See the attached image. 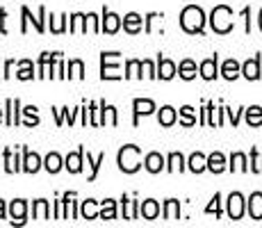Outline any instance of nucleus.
I'll list each match as a JSON object with an SVG mask.
<instances>
[{
    "label": "nucleus",
    "instance_id": "a211bd4d",
    "mask_svg": "<svg viewBox=\"0 0 262 228\" xmlns=\"http://www.w3.org/2000/svg\"><path fill=\"white\" fill-rule=\"evenodd\" d=\"M142 25H144L142 14L128 12V14L123 16V30H125L128 34H139V32H142Z\"/></svg>",
    "mask_w": 262,
    "mask_h": 228
},
{
    "label": "nucleus",
    "instance_id": "bf43d9fd",
    "mask_svg": "<svg viewBox=\"0 0 262 228\" xmlns=\"http://www.w3.org/2000/svg\"><path fill=\"white\" fill-rule=\"evenodd\" d=\"M258 25H260V30H262V9H260V14H258Z\"/></svg>",
    "mask_w": 262,
    "mask_h": 228
},
{
    "label": "nucleus",
    "instance_id": "58836bf2",
    "mask_svg": "<svg viewBox=\"0 0 262 228\" xmlns=\"http://www.w3.org/2000/svg\"><path fill=\"white\" fill-rule=\"evenodd\" d=\"M178 119H180V126H185V128H191V126H196V114H194V108L191 105H183L178 112Z\"/></svg>",
    "mask_w": 262,
    "mask_h": 228
},
{
    "label": "nucleus",
    "instance_id": "49530a36",
    "mask_svg": "<svg viewBox=\"0 0 262 228\" xmlns=\"http://www.w3.org/2000/svg\"><path fill=\"white\" fill-rule=\"evenodd\" d=\"M249 169L253 171V174H262V155L258 153V149H251V164H249Z\"/></svg>",
    "mask_w": 262,
    "mask_h": 228
},
{
    "label": "nucleus",
    "instance_id": "5fc2aeb1",
    "mask_svg": "<svg viewBox=\"0 0 262 228\" xmlns=\"http://www.w3.org/2000/svg\"><path fill=\"white\" fill-rule=\"evenodd\" d=\"M242 16H244V21H246V32H251V7H244L242 9Z\"/></svg>",
    "mask_w": 262,
    "mask_h": 228
},
{
    "label": "nucleus",
    "instance_id": "052dcab7",
    "mask_svg": "<svg viewBox=\"0 0 262 228\" xmlns=\"http://www.w3.org/2000/svg\"><path fill=\"white\" fill-rule=\"evenodd\" d=\"M3 114H5V110H0V123H3Z\"/></svg>",
    "mask_w": 262,
    "mask_h": 228
},
{
    "label": "nucleus",
    "instance_id": "c85d7f7f",
    "mask_svg": "<svg viewBox=\"0 0 262 228\" xmlns=\"http://www.w3.org/2000/svg\"><path fill=\"white\" fill-rule=\"evenodd\" d=\"M162 217H164L167 221L180 219V201H178V199H167V201H164Z\"/></svg>",
    "mask_w": 262,
    "mask_h": 228
},
{
    "label": "nucleus",
    "instance_id": "39448f33",
    "mask_svg": "<svg viewBox=\"0 0 262 228\" xmlns=\"http://www.w3.org/2000/svg\"><path fill=\"white\" fill-rule=\"evenodd\" d=\"M21 16H23V18H21V34L28 32V23H32L34 30H37L39 34L46 32V7H43V5L39 7L37 16H32V12H30V9L23 5V7H21Z\"/></svg>",
    "mask_w": 262,
    "mask_h": 228
},
{
    "label": "nucleus",
    "instance_id": "f03ea898",
    "mask_svg": "<svg viewBox=\"0 0 262 228\" xmlns=\"http://www.w3.org/2000/svg\"><path fill=\"white\" fill-rule=\"evenodd\" d=\"M117 164L123 174H135L142 169V149L135 144H125L117 153Z\"/></svg>",
    "mask_w": 262,
    "mask_h": 228
},
{
    "label": "nucleus",
    "instance_id": "3c124183",
    "mask_svg": "<svg viewBox=\"0 0 262 228\" xmlns=\"http://www.w3.org/2000/svg\"><path fill=\"white\" fill-rule=\"evenodd\" d=\"M107 123L119 126V114H117V108H114V105H110V110H107Z\"/></svg>",
    "mask_w": 262,
    "mask_h": 228
},
{
    "label": "nucleus",
    "instance_id": "cd10ccee",
    "mask_svg": "<svg viewBox=\"0 0 262 228\" xmlns=\"http://www.w3.org/2000/svg\"><path fill=\"white\" fill-rule=\"evenodd\" d=\"M187 169V162H185L183 158V153H178V151H173V153H169V158H167V171L169 174H176V171H185Z\"/></svg>",
    "mask_w": 262,
    "mask_h": 228
},
{
    "label": "nucleus",
    "instance_id": "4c0bfd02",
    "mask_svg": "<svg viewBox=\"0 0 262 228\" xmlns=\"http://www.w3.org/2000/svg\"><path fill=\"white\" fill-rule=\"evenodd\" d=\"M244 112H246V123H249L251 128H260L262 126V108L260 105H251V108H246Z\"/></svg>",
    "mask_w": 262,
    "mask_h": 228
},
{
    "label": "nucleus",
    "instance_id": "b1692460",
    "mask_svg": "<svg viewBox=\"0 0 262 228\" xmlns=\"http://www.w3.org/2000/svg\"><path fill=\"white\" fill-rule=\"evenodd\" d=\"M139 215H142L144 219H148V221L158 219V217H160V203L155 199L142 201V205H139Z\"/></svg>",
    "mask_w": 262,
    "mask_h": 228
},
{
    "label": "nucleus",
    "instance_id": "603ef678",
    "mask_svg": "<svg viewBox=\"0 0 262 228\" xmlns=\"http://www.w3.org/2000/svg\"><path fill=\"white\" fill-rule=\"evenodd\" d=\"M55 219H64V203H62V199H55Z\"/></svg>",
    "mask_w": 262,
    "mask_h": 228
},
{
    "label": "nucleus",
    "instance_id": "ea45409f",
    "mask_svg": "<svg viewBox=\"0 0 262 228\" xmlns=\"http://www.w3.org/2000/svg\"><path fill=\"white\" fill-rule=\"evenodd\" d=\"M228 169L230 171H251L249 169V160H246V155L244 153H233L230 155V164H228Z\"/></svg>",
    "mask_w": 262,
    "mask_h": 228
},
{
    "label": "nucleus",
    "instance_id": "680f3d73",
    "mask_svg": "<svg viewBox=\"0 0 262 228\" xmlns=\"http://www.w3.org/2000/svg\"><path fill=\"white\" fill-rule=\"evenodd\" d=\"M0 78H3V73H0Z\"/></svg>",
    "mask_w": 262,
    "mask_h": 228
},
{
    "label": "nucleus",
    "instance_id": "412c9836",
    "mask_svg": "<svg viewBox=\"0 0 262 228\" xmlns=\"http://www.w3.org/2000/svg\"><path fill=\"white\" fill-rule=\"evenodd\" d=\"M187 169L191 171V174H203V171L208 169V155H203L201 151L191 153L189 160H187Z\"/></svg>",
    "mask_w": 262,
    "mask_h": 228
},
{
    "label": "nucleus",
    "instance_id": "9d476101",
    "mask_svg": "<svg viewBox=\"0 0 262 228\" xmlns=\"http://www.w3.org/2000/svg\"><path fill=\"white\" fill-rule=\"evenodd\" d=\"M9 217H12V226H23L28 219V201L25 199H14L9 203Z\"/></svg>",
    "mask_w": 262,
    "mask_h": 228
},
{
    "label": "nucleus",
    "instance_id": "2f4dec72",
    "mask_svg": "<svg viewBox=\"0 0 262 228\" xmlns=\"http://www.w3.org/2000/svg\"><path fill=\"white\" fill-rule=\"evenodd\" d=\"M16 78L18 80H34L37 78V73H34V64H32V59H21L18 62V71H16Z\"/></svg>",
    "mask_w": 262,
    "mask_h": 228
},
{
    "label": "nucleus",
    "instance_id": "393cba45",
    "mask_svg": "<svg viewBox=\"0 0 262 228\" xmlns=\"http://www.w3.org/2000/svg\"><path fill=\"white\" fill-rule=\"evenodd\" d=\"M176 121H178V112H176V108H171V105H164V108H160L158 123L162 126V128H171Z\"/></svg>",
    "mask_w": 262,
    "mask_h": 228
},
{
    "label": "nucleus",
    "instance_id": "13d9d810",
    "mask_svg": "<svg viewBox=\"0 0 262 228\" xmlns=\"http://www.w3.org/2000/svg\"><path fill=\"white\" fill-rule=\"evenodd\" d=\"M5 215H7V205H5V201L0 199V219H5Z\"/></svg>",
    "mask_w": 262,
    "mask_h": 228
},
{
    "label": "nucleus",
    "instance_id": "423d86ee",
    "mask_svg": "<svg viewBox=\"0 0 262 228\" xmlns=\"http://www.w3.org/2000/svg\"><path fill=\"white\" fill-rule=\"evenodd\" d=\"M21 100L18 98H7L5 100V123L9 126V128H16V126H21Z\"/></svg>",
    "mask_w": 262,
    "mask_h": 228
},
{
    "label": "nucleus",
    "instance_id": "8fccbe9b",
    "mask_svg": "<svg viewBox=\"0 0 262 228\" xmlns=\"http://www.w3.org/2000/svg\"><path fill=\"white\" fill-rule=\"evenodd\" d=\"M226 114H228V119H230V123H233V128H237V123H239V116H242V110H230V108H226Z\"/></svg>",
    "mask_w": 262,
    "mask_h": 228
},
{
    "label": "nucleus",
    "instance_id": "6ab92c4d",
    "mask_svg": "<svg viewBox=\"0 0 262 228\" xmlns=\"http://www.w3.org/2000/svg\"><path fill=\"white\" fill-rule=\"evenodd\" d=\"M21 164H23V160H18V155L12 153V149L7 146L3 151V169L7 174H16V171H21Z\"/></svg>",
    "mask_w": 262,
    "mask_h": 228
},
{
    "label": "nucleus",
    "instance_id": "f8f14e48",
    "mask_svg": "<svg viewBox=\"0 0 262 228\" xmlns=\"http://www.w3.org/2000/svg\"><path fill=\"white\" fill-rule=\"evenodd\" d=\"M199 73H201V78L203 80H216V75H219V55H212V57H208V59H203L201 62V67H199Z\"/></svg>",
    "mask_w": 262,
    "mask_h": 228
},
{
    "label": "nucleus",
    "instance_id": "e433bc0d",
    "mask_svg": "<svg viewBox=\"0 0 262 228\" xmlns=\"http://www.w3.org/2000/svg\"><path fill=\"white\" fill-rule=\"evenodd\" d=\"M196 71H199V69H196L194 59H183V62L178 64V75L183 80H194L196 78Z\"/></svg>",
    "mask_w": 262,
    "mask_h": 228
},
{
    "label": "nucleus",
    "instance_id": "f257e3e1",
    "mask_svg": "<svg viewBox=\"0 0 262 228\" xmlns=\"http://www.w3.org/2000/svg\"><path fill=\"white\" fill-rule=\"evenodd\" d=\"M205 12L199 5H187V7L180 12V28L187 34H203L205 30Z\"/></svg>",
    "mask_w": 262,
    "mask_h": 228
},
{
    "label": "nucleus",
    "instance_id": "5701e85b",
    "mask_svg": "<svg viewBox=\"0 0 262 228\" xmlns=\"http://www.w3.org/2000/svg\"><path fill=\"white\" fill-rule=\"evenodd\" d=\"M80 215H82V219H87V221L100 219L98 201H94V199H87V201H82V203H80Z\"/></svg>",
    "mask_w": 262,
    "mask_h": 228
},
{
    "label": "nucleus",
    "instance_id": "c03bdc74",
    "mask_svg": "<svg viewBox=\"0 0 262 228\" xmlns=\"http://www.w3.org/2000/svg\"><path fill=\"white\" fill-rule=\"evenodd\" d=\"M205 215H214L216 219L221 217V194H219V192H216V194L212 196V201L205 205Z\"/></svg>",
    "mask_w": 262,
    "mask_h": 228
},
{
    "label": "nucleus",
    "instance_id": "20e7f679",
    "mask_svg": "<svg viewBox=\"0 0 262 228\" xmlns=\"http://www.w3.org/2000/svg\"><path fill=\"white\" fill-rule=\"evenodd\" d=\"M119 57L117 50H103L100 53V80H121L123 75L119 73Z\"/></svg>",
    "mask_w": 262,
    "mask_h": 228
},
{
    "label": "nucleus",
    "instance_id": "0eeeda50",
    "mask_svg": "<svg viewBox=\"0 0 262 228\" xmlns=\"http://www.w3.org/2000/svg\"><path fill=\"white\" fill-rule=\"evenodd\" d=\"M121 25H123V21H121L119 14H114V12H110L107 7H103V16H100V32L117 34L121 30Z\"/></svg>",
    "mask_w": 262,
    "mask_h": 228
},
{
    "label": "nucleus",
    "instance_id": "4468645a",
    "mask_svg": "<svg viewBox=\"0 0 262 228\" xmlns=\"http://www.w3.org/2000/svg\"><path fill=\"white\" fill-rule=\"evenodd\" d=\"M82 164H84V146H80L78 151H73V153H69L64 158V167L69 169V174H80Z\"/></svg>",
    "mask_w": 262,
    "mask_h": 228
},
{
    "label": "nucleus",
    "instance_id": "2eb2a0df",
    "mask_svg": "<svg viewBox=\"0 0 262 228\" xmlns=\"http://www.w3.org/2000/svg\"><path fill=\"white\" fill-rule=\"evenodd\" d=\"M144 167L148 174H160L162 169H167V160H164L162 153H158V151H153V153H148L144 158Z\"/></svg>",
    "mask_w": 262,
    "mask_h": 228
},
{
    "label": "nucleus",
    "instance_id": "a18cd8bd",
    "mask_svg": "<svg viewBox=\"0 0 262 228\" xmlns=\"http://www.w3.org/2000/svg\"><path fill=\"white\" fill-rule=\"evenodd\" d=\"M162 18H164L162 12H148V14L144 16V32L150 34V32H153V23H155V21H162Z\"/></svg>",
    "mask_w": 262,
    "mask_h": 228
},
{
    "label": "nucleus",
    "instance_id": "f3484780",
    "mask_svg": "<svg viewBox=\"0 0 262 228\" xmlns=\"http://www.w3.org/2000/svg\"><path fill=\"white\" fill-rule=\"evenodd\" d=\"M50 112L55 114V123H57V126H64V121H69V126H73L75 116L82 112V108H75V110H69V108H53Z\"/></svg>",
    "mask_w": 262,
    "mask_h": 228
},
{
    "label": "nucleus",
    "instance_id": "7c9ffc66",
    "mask_svg": "<svg viewBox=\"0 0 262 228\" xmlns=\"http://www.w3.org/2000/svg\"><path fill=\"white\" fill-rule=\"evenodd\" d=\"M62 167H64V158H62L59 153H55V151H53V153H48L46 158H43V169H46L48 174H57Z\"/></svg>",
    "mask_w": 262,
    "mask_h": 228
},
{
    "label": "nucleus",
    "instance_id": "dca6fc26",
    "mask_svg": "<svg viewBox=\"0 0 262 228\" xmlns=\"http://www.w3.org/2000/svg\"><path fill=\"white\" fill-rule=\"evenodd\" d=\"M242 75L246 80H260V55L255 53V57H249L244 64H242Z\"/></svg>",
    "mask_w": 262,
    "mask_h": 228
},
{
    "label": "nucleus",
    "instance_id": "79ce46f5",
    "mask_svg": "<svg viewBox=\"0 0 262 228\" xmlns=\"http://www.w3.org/2000/svg\"><path fill=\"white\" fill-rule=\"evenodd\" d=\"M23 116H25V121H23L25 128H34V126L41 123V119H39L37 108H34V105H28V108H23Z\"/></svg>",
    "mask_w": 262,
    "mask_h": 228
},
{
    "label": "nucleus",
    "instance_id": "de8ad7c7",
    "mask_svg": "<svg viewBox=\"0 0 262 228\" xmlns=\"http://www.w3.org/2000/svg\"><path fill=\"white\" fill-rule=\"evenodd\" d=\"M89 126H94V128L100 126V112H98V103L96 100L89 103Z\"/></svg>",
    "mask_w": 262,
    "mask_h": 228
},
{
    "label": "nucleus",
    "instance_id": "c9c22d12",
    "mask_svg": "<svg viewBox=\"0 0 262 228\" xmlns=\"http://www.w3.org/2000/svg\"><path fill=\"white\" fill-rule=\"evenodd\" d=\"M105 162V153H98L96 158H92V153L87 151V164H89V169H92V174H89V182H94L96 178H98V171H100V164Z\"/></svg>",
    "mask_w": 262,
    "mask_h": 228
},
{
    "label": "nucleus",
    "instance_id": "aec40b11",
    "mask_svg": "<svg viewBox=\"0 0 262 228\" xmlns=\"http://www.w3.org/2000/svg\"><path fill=\"white\" fill-rule=\"evenodd\" d=\"M246 210H249L251 219H255V221L262 219V192H253V194L249 196V201H246Z\"/></svg>",
    "mask_w": 262,
    "mask_h": 228
},
{
    "label": "nucleus",
    "instance_id": "7ed1b4c3",
    "mask_svg": "<svg viewBox=\"0 0 262 228\" xmlns=\"http://www.w3.org/2000/svg\"><path fill=\"white\" fill-rule=\"evenodd\" d=\"M208 21H210V28H212L216 34H228V32H233V28H235L233 9H230L228 5H216Z\"/></svg>",
    "mask_w": 262,
    "mask_h": 228
},
{
    "label": "nucleus",
    "instance_id": "6e6552de",
    "mask_svg": "<svg viewBox=\"0 0 262 228\" xmlns=\"http://www.w3.org/2000/svg\"><path fill=\"white\" fill-rule=\"evenodd\" d=\"M155 103L150 98H135L133 100V126L137 128L139 126V116H148L155 112Z\"/></svg>",
    "mask_w": 262,
    "mask_h": 228
},
{
    "label": "nucleus",
    "instance_id": "37998d69",
    "mask_svg": "<svg viewBox=\"0 0 262 228\" xmlns=\"http://www.w3.org/2000/svg\"><path fill=\"white\" fill-rule=\"evenodd\" d=\"M67 21H69V16L67 14H62L59 18H55L53 14H50V32L53 34H64L69 30V25H67Z\"/></svg>",
    "mask_w": 262,
    "mask_h": 228
},
{
    "label": "nucleus",
    "instance_id": "4d7b16f0",
    "mask_svg": "<svg viewBox=\"0 0 262 228\" xmlns=\"http://www.w3.org/2000/svg\"><path fill=\"white\" fill-rule=\"evenodd\" d=\"M87 123H89V110L82 105V126L84 128H87Z\"/></svg>",
    "mask_w": 262,
    "mask_h": 228
},
{
    "label": "nucleus",
    "instance_id": "9b49d317",
    "mask_svg": "<svg viewBox=\"0 0 262 228\" xmlns=\"http://www.w3.org/2000/svg\"><path fill=\"white\" fill-rule=\"evenodd\" d=\"M41 167H43V160L39 158V153H34V151H30V149H25V146H23V164H21V171H25V174H37Z\"/></svg>",
    "mask_w": 262,
    "mask_h": 228
},
{
    "label": "nucleus",
    "instance_id": "6e6d98bb",
    "mask_svg": "<svg viewBox=\"0 0 262 228\" xmlns=\"http://www.w3.org/2000/svg\"><path fill=\"white\" fill-rule=\"evenodd\" d=\"M12 69H14V59H7V62H5V69H3V78L5 80L12 75Z\"/></svg>",
    "mask_w": 262,
    "mask_h": 228
},
{
    "label": "nucleus",
    "instance_id": "a878e982",
    "mask_svg": "<svg viewBox=\"0 0 262 228\" xmlns=\"http://www.w3.org/2000/svg\"><path fill=\"white\" fill-rule=\"evenodd\" d=\"M228 169V164H226V155L221 153V151H214V153L208 155V171H212V174H221V171Z\"/></svg>",
    "mask_w": 262,
    "mask_h": 228
},
{
    "label": "nucleus",
    "instance_id": "ddd939ff",
    "mask_svg": "<svg viewBox=\"0 0 262 228\" xmlns=\"http://www.w3.org/2000/svg\"><path fill=\"white\" fill-rule=\"evenodd\" d=\"M178 73V67H176L173 59L164 57V55H158V78L160 80H171Z\"/></svg>",
    "mask_w": 262,
    "mask_h": 228
},
{
    "label": "nucleus",
    "instance_id": "a19ab883",
    "mask_svg": "<svg viewBox=\"0 0 262 228\" xmlns=\"http://www.w3.org/2000/svg\"><path fill=\"white\" fill-rule=\"evenodd\" d=\"M69 73H67V78L71 80V78H78V80H82L84 78V62L82 59H69Z\"/></svg>",
    "mask_w": 262,
    "mask_h": 228
},
{
    "label": "nucleus",
    "instance_id": "bb28decb",
    "mask_svg": "<svg viewBox=\"0 0 262 228\" xmlns=\"http://www.w3.org/2000/svg\"><path fill=\"white\" fill-rule=\"evenodd\" d=\"M221 75H224L226 80H237L242 75V64L237 62V59H226L224 64H221Z\"/></svg>",
    "mask_w": 262,
    "mask_h": 228
},
{
    "label": "nucleus",
    "instance_id": "1a4fd4ad",
    "mask_svg": "<svg viewBox=\"0 0 262 228\" xmlns=\"http://www.w3.org/2000/svg\"><path fill=\"white\" fill-rule=\"evenodd\" d=\"M228 217L233 221H239L242 217H244V210H246V201H244V196L239 194V192H233V194L228 196Z\"/></svg>",
    "mask_w": 262,
    "mask_h": 228
},
{
    "label": "nucleus",
    "instance_id": "f704fd0d",
    "mask_svg": "<svg viewBox=\"0 0 262 228\" xmlns=\"http://www.w3.org/2000/svg\"><path fill=\"white\" fill-rule=\"evenodd\" d=\"M100 219H105V221L117 219V201L114 199L100 201Z\"/></svg>",
    "mask_w": 262,
    "mask_h": 228
},
{
    "label": "nucleus",
    "instance_id": "c756f323",
    "mask_svg": "<svg viewBox=\"0 0 262 228\" xmlns=\"http://www.w3.org/2000/svg\"><path fill=\"white\" fill-rule=\"evenodd\" d=\"M59 55H62V53H48V50L39 55V64H37V71H39V73H37V78H46L48 67L59 57Z\"/></svg>",
    "mask_w": 262,
    "mask_h": 228
},
{
    "label": "nucleus",
    "instance_id": "4be33fe9",
    "mask_svg": "<svg viewBox=\"0 0 262 228\" xmlns=\"http://www.w3.org/2000/svg\"><path fill=\"white\" fill-rule=\"evenodd\" d=\"M139 201H135V199H128V196H121V208H123V219H139Z\"/></svg>",
    "mask_w": 262,
    "mask_h": 228
},
{
    "label": "nucleus",
    "instance_id": "864d4df0",
    "mask_svg": "<svg viewBox=\"0 0 262 228\" xmlns=\"http://www.w3.org/2000/svg\"><path fill=\"white\" fill-rule=\"evenodd\" d=\"M7 9L0 7V34H7Z\"/></svg>",
    "mask_w": 262,
    "mask_h": 228
},
{
    "label": "nucleus",
    "instance_id": "473e14b6",
    "mask_svg": "<svg viewBox=\"0 0 262 228\" xmlns=\"http://www.w3.org/2000/svg\"><path fill=\"white\" fill-rule=\"evenodd\" d=\"M32 219H50V205L46 199L32 201Z\"/></svg>",
    "mask_w": 262,
    "mask_h": 228
},
{
    "label": "nucleus",
    "instance_id": "72a5a7b5",
    "mask_svg": "<svg viewBox=\"0 0 262 228\" xmlns=\"http://www.w3.org/2000/svg\"><path fill=\"white\" fill-rule=\"evenodd\" d=\"M142 71H144V64H142V59H128L125 62V73H123V78L125 80H130V78H139L142 80Z\"/></svg>",
    "mask_w": 262,
    "mask_h": 228
},
{
    "label": "nucleus",
    "instance_id": "09e8293b",
    "mask_svg": "<svg viewBox=\"0 0 262 228\" xmlns=\"http://www.w3.org/2000/svg\"><path fill=\"white\" fill-rule=\"evenodd\" d=\"M142 64H144V73L150 80H158V64H153L150 59H142Z\"/></svg>",
    "mask_w": 262,
    "mask_h": 228
}]
</instances>
